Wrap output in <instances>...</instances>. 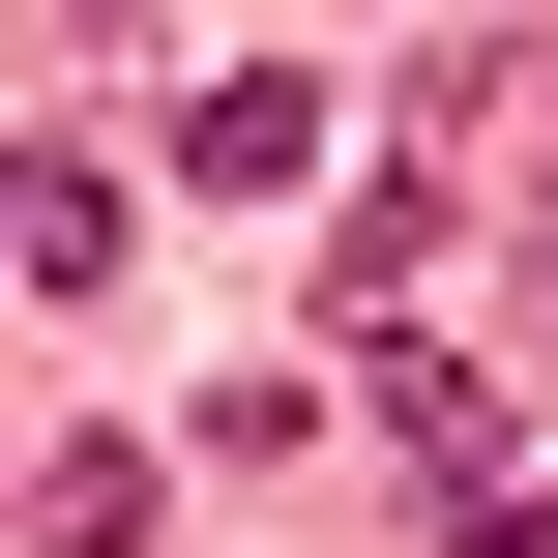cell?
<instances>
[{"mask_svg": "<svg viewBox=\"0 0 558 558\" xmlns=\"http://www.w3.org/2000/svg\"><path fill=\"white\" fill-rule=\"evenodd\" d=\"M383 441L441 471V530H500V500H530V471H500V383H471V353H412V324H383Z\"/></svg>", "mask_w": 558, "mask_h": 558, "instance_id": "cell-1", "label": "cell"}, {"mask_svg": "<svg viewBox=\"0 0 558 558\" xmlns=\"http://www.w3.org/2000/svg\"><path fill=\"white\" fill-rule=\"evenodd\" d=\"M0 235H29V294H59V324L118 294V177H88V147H29V206H0Z\"/></svg>", "mask_w": 558, "mask_h": 558, "instance_id": "cell-3", "label": "cell"}, {"mask_svg": "<svg viewBox=\"0 0 558 558\" xmlns=\"http://www.w3.org/2000/svg\"><path fill=\"white\" fill-rule=\"evenodd\" d=\"M29 558H147V441H59L29 471Z\"/></svg>", "mask_w": 558, "mask_h": 558, "instance_id": "cell-4", "label": "cell"}, {"mask_svg": "<svg viewBox=\"0 0 558 558\" xmlns=\"http://www.w3.org/2000/svg\"><path fill=\"white\" fill-rule=\"evenodd\" d=\"M177 147H206V177H324V59H206Z\"/></svg>", "mask_w": 558, "mask_h": 558, "instance_id": "cell-2", "label": "cell"}]
</instances>
